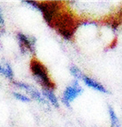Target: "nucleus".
<instances>
[{
  "label": "nucleus",
  "mask_w": 122,
  "mask_h": 127,
  "mask_svg": "<svg viewBox=\"0 0 122 127\" xmlns=\"http://www.w3.org/2000/svg\"><path fill=\"white\" fill-rule=\"evenodd\" d=\"M30 70L35 81L42 86V89H48L53 90V89L55 88V84L49 77L47 70L42 63L35 59H32L30 63Z\"/></svg>",
  "instance_id": "nucleus-1"
},
{
  "label": "nucleus",
  "mask_w": 122,
  "mask_h": 127,
  "mask_svg": "<svg viewBox=\"0 0 122 127\" xmlns=\"http://www.w3.org/2000/svg\"><path fill=\"white\" fill-rule=\"evenodd\" d=\"M82 93V88L78 80L74 79L71 84L68 85L65 89L61 97V101L66 107H71V102L76 100Z\"/></svg>",
  "instance_id": "nucleus-2"
},
{
  "label": "nucleus",
  "mask_w": 122,
  "mask_h": 127,
  "mask_svg": "<svg viewBox=\"0 0 122 127\" xmlns=\"http://www.w3.org/2000/svg\"><path fill=\"white\" fill-rule=\"evenodd\" d=\"M16 39H17L18 45L22 53H35V44H36V40L35 37L29 36L23 33H17L16 34Z\"/></svg>",
  "instance_id": "nucleus-3"
},
{
  "label": "nucleus",
  "mask_w": 122,
  "mask_h": 127,
  "mask_svg": "<svg viewBox=\"0 0 122 127\" xmlns=\"http://www.w3.org/2000/svg\"><path fill=\"white\" fill-rule=\"evenodd\" d=\"M13 83L16 86L17 88L22 89V90L26 91L29 94V97L31 99H35V100H37L38 102L43 104V105L48 106L47 100L45 99V97L43 96V95L41 94L39 90H37L35 88H34L33 86L28 84V83H22V82H18V81H13Z\"/></svg>",
  "instance_id": "nucleus-4"
},
{
  "label": "nucleus",
  "mask_w": 122,
  "mask_h": 127,
  "mask_svg": "<svg viewBox=\"0 0 122 127\" xmlns=\"http://www.w3.org/2000/svg\"><path fill=\"white\" fill-rule=\"evenodd\" d=\"M80 80L83 82V83L86 86L95 89V90L99 91V92H101V93H103V94H109V91L107 89V88L105 87V86H103L102 83H100L99 82L95 81V79L91 78L90 76H86V75L82 74Z\"/></svg>",
  "instance_id": "nucleus-5"
},
{
  "label": "nucleus",
  "mask_w": 122,
  "mask_h": 127,
  "mask_svg": "<svg viewBox=\"0 0 122 127\" xmlns=\"http://www.w3.org/2000/svg\"><path fill=\"white\" fill-rule=\"evenodd\" d=\"M41 94L43 95V96L45 97L48 103H50L55 107L59 108V99L57 98V96L54 94L52 89H42L41 90Z\"/></svg>",
  "instance_id": "nucleus-6"
},
{
  "label": "nucleus",
  "mask_w": 122,
  "mask_h": 127,
  "mask_svg": "<svg viewBox=\"0 0 122 127\" xmlns=\"http://www.w3.org/2000/svg\"><path fill=\"white\" fill-rule=\"evenodd\" d=\"M0 75L7 77L10 80H13L14 78V72L11 68L10 64L8 63H4V64H0Z\"/></svg>",
  "instance_id": "nucleus-7"
},
{
  "label": "nucleus",
  "mask_w": 122,
  "mask_h": 127,
  "mask_svg": "<svg viewBox=\"0 0 122 127\" xmlns=\"http://www.w3.org/2000/svg\"><path fill=\"white\" fill-rule=\"evenodd\" d=\"M108 115L110 118V121H111V126L112 127H121V123L120 121L119 117L117 116L115 111L113 108L112 106L108 105Z\"/></svg>",
  "instance_id": "nucleus-8"
},
{
  "label": "nucleus",
  "mask_w": 122,
  "mask_h": 127,
  "mask_svg": "<svg viewBox=\"0 0 122 127\" xmlns=\"http://www.w3.org/2000/svg\"><path fill=\"white\" fill-rule=\"evenodd\" d=\"M70 72H71V76L74 77V79L78 80V81H79V80L81 79L82 74H83V72H82L78 66H76V65H71L70 67Z\"/></svg>",
  "instance_id": "nucleus-9"
},
{
  "label": "nucleus",
  "mask_w": 122,
  "mask_h": 127,
  "mask_svg": "<svg viewBox=\"0 0 122 127\" xmlns=\"http://www.w3.org/2000/svg\"><path fill=\"white\" fill-rule=\"evenodd\" d=\"M13 96L16 99V100H20L22 102H30L31 98L29 96H27L26 95H23L20 92H13Z\"/></svg>",
  "instance_id": "nucleus-10"
},
{
  "label": "nucleus",
  "mask_w": 122,
  "mask_h": 127,
  "mask_svg": "<svg viewBox=\"0 0 122 127\" xmlns=\"http://www.w3.org/2000/svg\"><path fill=\"white\" fill-rule=\"evenodd\" d=\"M3 27H4V18H3V13L0 10V33L3 32Z\"/></svg>",
  "instance_id": "nucleus-11"
}]
</instances>
